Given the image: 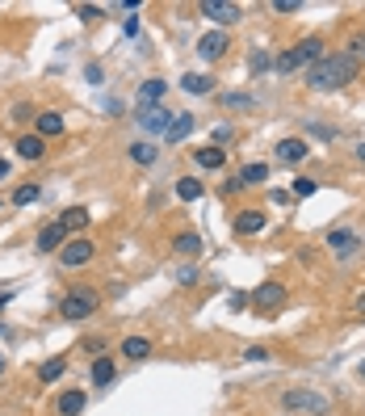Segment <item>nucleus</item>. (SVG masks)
Listing matches in <instances>:
<instances>
[{
  "instance_id": "4be33fe9",
  "label": "nucleus",
  "mask_w": 365,
  "mask_h": 416,
  "mask_svg": "<svg viewBox=\"0 0 365 416\" xmlns=\"http://www.w3.org/2000/svg\"><path fill=\"white\" fill-rule=\"evenodd\" d=\"M84 404H88V400H84V391H63V396L55 400V412H59V416H80V412H84Z\"/></svg>"
},
{
  "instance_id": "c9c22d12",
  "label": "nucleus",
  "mask_w": 365,
  "mask_h": 416,
  "mask_svg": "<svg viewBox=\"0 0 365 416\" xmlns=\"http://www.w3.org/2000/svg\"><path fill=\"white\" fill-rule=\"evenodd\" d=\"M244 358H248V362H265L269 349H265V345H252V349H244Z\"/></svg>"
},
{
  "instance_id": "473e14b6",
  "label": "nucleus",
  "mask_w": 365,
  "mask_h": 416,
  "mask_svg": "<svg viewBox=\"0 0 365 416\" xmlns=\"http://www.w3.org/2000/svg\"><path fill=\"white\" fill-rule=\"evenodd\" d=\"M76 17H80V21H101L105 8H97V4H76Z\"/></svg>"
},
{
  "instance_id": "39448f33",
  "label": "nucleus",
  "mask_w": 365,
  "mask_h": 416,
  "mask_svg": "<svg viewBox=\"0 0 365 416\" xmlns=\"http://www.w3.org/2000/svg\"><path fill=\"white\" fill-rule=\"evenodd\" d=\"M202 17H210V21H219V25L227 29V25H240L244 8L231 4V0H202Z\"/></svg>"
},
{
  "instance_id": "1a4fd4ad",
  "label": "nucleus",
  "mask_w": 365,
  "mask_h": 416,
  "mask_svg": "<svg viewBox=\"0 0 365 416\" xmlns=\"http://www.w3.org/2000/svg\"><path fill=\"white\" fill-rule=\"evenodd\" d=\"M252 303H256L261 311H273V307L286 303V286H282V282H265V286L252 290Z\"/></svg>"
},
{
  "instance_id": "6e6552de",
  "label": "nucleus",
  "mask_w": 365,
  "mask_h": 416,
  "mask_svg": "<svg viewBox=\"0 0 365 416\" xmlns=\"http://www.w3.org/2000/svg\"><path fill=\"white\" fill-rule=\"evenodd\" d=\"M265 210H256V206H244V210H235V219H231V227L240 232V236H256V232H265Z\"/></svg>"
},
{
  "instance_id": "72a5a7b5",
  "label": "nucleus",
  "mask_w": 365,
  "mask_h": 416,
  "mask_svg": "<svg viewBox=\"0 0 365 416\" xmlns=\"http://www.w3.org/2000/svg\"><path fill=\"white\" fill-rule=\"evenodd\" d=\"M248 67H252V76H261L265 67H273V59H269L265 51H252V59H248Z\"/></svg>"
},
{
  "instance_id": "f8f14e48",
  "label": "nucleus",
  "mask_w": 365,
  "mask_h": 416,
  "mask_svg": "<svg viewBox=\"0 0 365 416\" xmlns=\"http://www.w3.org/2000/svg\"><path fill=\"white\" fill-rule=\"evenodd\" d=\"M307 156H311V143H307V139H294V135H290V139L277 143V160H282V164H303Z\"/></svg>"
},
{
  "instance_id": "cd10ccee",
  "label": "nucleus",
  "mask_w": 365,
  "mask_h": 416,
  "mask_svg": "<svg viewBox=\"0 0 365 416\" xmlns=\"http://www.w3.org/2000/svg\"><path fill=\"white\" fill-rule=\"evenodd\" d=\"M156 156H160V152H156V143H130V160H135V164H143V168H147V164H156Z\"/></svg>"
},
{
  "instance_id": "6ab92c4d",
  "label": "nucleus",
  "mask_w": 365,
  "mask_h": 416,
  "mask_svg": "<svg viewBox=\"0 0 365 416\" xmlns=\"http://www.w3.org/2000/svg\"><path fill=\"white\" fill-rule=\"evenodd\" d=\"M67 244V232L59 227V223H46L42 232H38V253H59Z\"/></svg>"
},
{
  "instance_id": "ea45409f",
  "label": "nucleus",
  "mask_w": 365,
  "mask_h": 416,
  "mask_svg": "<svg viewBox=\"0 0 365 416\" xmlns=\"http://www.w3.org/2000/svg\"><path fill=\"white\" fill-rule=\"evenodd\" d=\"M357 316H361V320H365V290H361V295H357Z\"/></svg>"
},
{
  "instance_id": "aec40b11",
  "label": "nucleus",
  "mask_w": 365,
  "mask_h": 416,
  "mask_svg": "<svg viewBox=\"0 0 365 416\" xmlns=\"http://www.w3.org/2000/svg\"><path fill=\"white\" fill-rule=\"evenodd\" d=\"M17 156L29 160V164H38V160L46 156V139H38V135H21V139H17Z\"/></svg>"
},
{
  "instance_id": "b1692460",
  "label": "nucleus",
  "mask_w": 365,
  "mask_h": 416,
  "mask_svg": "<svg viewBox=\"0 0 365 416\" xmlns=\"http://www.w3.org/2000/svg\"><path fill=\"white\" fill-rule=\"evenodd\" d=\"M235 181L240 185H261V181H269V164H244L235 173Z\"/></svg>"
},
{
  "instance_id": "4468645a",
  "label": "nucleus",
  "mask_w": 365,
  "mask_h": 416,
  "mask_svg": "<svg viewBox=\"0 0 365 416\" xmlns=\"http://www.w3.org/2000/svg\"><path fill=\"white\" fill-rule=\"evenodd\" d=\"M172 118H177V114H168V109H160V105L139 109V126H143V130H156V135H164V130L172 126Z\"/></svg>"
},
{
  "instance_id": "58836bf2",
  "label": "nucleus",
  "mask_w": 365,
  "mask_h": 416,
  "mask_svg": "<svg viewBox=\"0 0 365 416\" xmlns=\"http://www.w3.org/2000/svg\"><path fill=\"white\" fill-rule=\"evenodd\" d=\"M84 76H88L92 84H101V67H97V63H88V67H84Z\"/></svg>"
},
{
  "instance_id": "4c0bfd02",
  "label": "nucleus",
  "mask_w": 365,
  "mask_h": 416,
  "mask_svg": "<svg viewBox=\"0 0 365 416\" xmlns=\"http://www.w3.org/2000/svg\"><path fill=\"white\" fill-rule=\"evenodd\" d=\"M244 303H248V295H240V290H235V295H231V299H227V307H231V311H240V307H244Z\"/></svg>"
},
{
  "instance_id": "f704fd0d",
  "label": "nucleus",
  "mask_w": 365,
  "mask_h": 416,
  "mask_svg": "<svg viewBox=\"0 0 365 416\" xmlns=\"http://www.w3.org/2000/svg\"><path fill=\"white\" fill-rule=\"evenodd\" d=\"M303 0H273V13H298Z\"/></svg>"
},
{
  "instance_id": "7ed1b4c3",
  "label": "nucleus",
  "mask_w": 365,
  "mask_h": 416,
  "mask_svg": "<svg viewBox=\"0 0 365 416\" xmlns=\"http://www.w3.org/2000/svg\"><path fill=\"white\" fill-rule=\"evenodd\" d=\"M282 404H286L290 412H311V416H328V412H332V404H328L324 396L307 391V387H303V391H286V396H282Z\"/></svg>"
},
{
  "instance_id": "c756f323",
  "label": "nucleus",
  "mask_w": 365,
  "mask_h": 416,
  "mask_svg": "<svg viewBox=\"0 0 365 416\" xmlns=\"http://www.w3.org/2000/svg\"><path fill=\"white\" fill-rule=\"evenodd\" d=\"M38 194H42V189H38L34 181H29V185H17V189H13V206H29V202H38Z\"/></svg>"
},
{
  "instance_id": "9b49d317",
  "label": "nucleus",
  "mask_w": 365,
  "mask_h": 416,
  "mask_svg": "<svg viewBox=\"0 0 365 416\" xmlns=\"http://www.w3.org/2000/svg\"><path fill=\"white\" fill-rule=\"evenodd\" d=\"M34 126H38V139H55V135L67 130V118H63L59 109H42V114L34 118Z\"/></svg>"
},
{
  "instance_id": "7c9ffc66",
  "label": "nucleus",
  "mask_w": 365,
  "mask_h": 416,
  "mask_svg": "<svg viewBox=\"0 0 365 416\" xmlns=\"http://www.w3.org/2000/svg\"><path fill=\"white\" fill-rule=\"evenodd\" d=\"M315 189H319V181H311V177H294V181H290V194H294V198H311Z\"/></svg>"
},
{
  "instance_id": "2eb2a0df",
  "label": "nucleus",
  "mask_w": 365,
  "mask_h": 416,
  "mask_svg": "<svg viewBox=\"0 0 365 416\" xmlns=\"http://www.w3.org/2000/svg\"><path fill=\"white\" fill-rule=\"evenodd\" d=\"M172 253L185 257V261H189V257H202V253H206V240H202L198 232H181V236H172Z\"/></svg>"
},
{
  "instance_id": "f3484780",
  "label": "nucleus",
  "mask_w": 365,
  "mask_h": 416,
  "mask_svg": "<svg viewBox=\"0 0 365 416\" xmlns=\"http://www.w3.org/2000/svg\"><path fill=\"white\" fill-rule=\"evenodd\" d=\"M189 135H193V114H177V118H172V126L164 130V143H168V147H177V143H185Z\"/></svg>"
},
{
  "instance_id": "412c9836",
  "label": "nucleus",
  "mask_w": 365,
  "mask_h": 416,
  "mask_svg": "<svg viewBox=\"0 0 365 416\" xmlns=\"http://www.w3.org/2000/svg\"><path fill=\"white\" fill-rule=\"evenodd\" d=\"M55 223H59V227H63V232H84V227H88V223H92V215H88V210H84V206H71V210H63V215H59V219H55Z\"/></svg>"
},
{
  "instance_id": "393cba45",
  "label": "nucleus",
  "mask_w": 365,
  "mask_h": 416,
  "mask_svg": "<svg viewBox=\"0 0 365 416\" xmlns=\"http://www.w3.org/2000/svg\"><path fill=\"white\" fill-rule=\"evenodd\" d=\"M202 189H206L202 177H181V181H177V198H181V202H198Z\"/></svg>"
},
{
  "instance_id": "5701e85b",
  "label": "nucleus",
  "mask_w": 365,
  "mask_h": 416,
  "mask_svg": "<svg viewBox=\"0 0 365 416\" xmlns=\"http://www.w3.org/2000/svg\"><path fill=\"white\" fill-rule=\"evenodd\" d=\"M63 370H67V358H50V362H42L38 383H42V387H50V383H59V379H63Z\"/></svg>"
},
{
  "instance_id": "bb28decb",
  "label": "nucleus",
  "mask_w": 365,
  "mask_h": 416,
  "mask_svg": "<svg viewBox=\"0 0 365 416\" xmlns=\"http://www.w3.org/2000/svg\"><path fill=\"white\" fill-rule=\"evenodd\" d=\"M88 379H92V387L113 383V362H109V358H97V362H92V370H88Z\"/></svg>"
},
{
  "instance_id": "ddd939ff",
  "label": "nucleus",
  "mask_w": 365,
  "mask_h": 416,
  "mask_svg": "<svg viewBox=\"0 0 365 416\" xmlns=\"http://www.w3.org/2000/svg\"><path fill=\"white\" fill-rule=\"evenodd\" d=\"M164 97H168V80L151 76V80H143V88H139V109H151V105H160Z\"/></svg>"
},
{
  "instance_id": "f03ea898",
  "label": "nucleus",
  "mask_w": 365,
  "mask_h": 416,
  "mask_svg": "<svg viewBox=\"0 0 365 416\" xmlns=\"http://www.w3.org/2000/svg\"><path fill=\"white\" fill-rule=\"evenodd\" d=\"M97 307H101V290H97L92 282H80V286H71V290L63 295L59 316H63V320H92Z\"/></svg>"
},
{
  "instance_id": "a211bd4d",
  "label": "nucleus",
  "mask_w": 365,
  "mask_h": 416,
  "mask_svg": "<svg viewBox=\"0 0 365 416\" xmlns=\"http://www.w3.org/2000/svg\"><path fill=\"white\" fill-rule=\"evenodd\" d=\"M193 164H198L202 173H210V168H223V164H227V152H223L219 143H210V147H198V152H193Z\"/></svg>"
},
{
  "instance_id": "c85d7f7f",
  "label": "nucleus",
  "mask_w": 365,
  "mask_h": 416,
  "mask_svg": "<svg viewBox=\"0 0 365 416\" xmlns=\"http://www.w3.org/2000/svg\"><path fill=\"white\" fill-rule=\"evenodd\" d=\"M227 109H256V97H248V93H223L219 97Z\"/></svg>"
},
{
  "instance_id": "dca6fc26",
  "label": "nucleus",
  "mask_w": 365,
  "mask_h": 416,
  "mask_svg": "<svg viewBox=\"0 0 365 416\" xmlns=\"http://www.w3.org/2000/svg\"><path fill=\"white\" fill-rule=\"evenodd\" d=\"M181 88H185L189 97H206V93H214V76H206V72H185V76H181Z\"/></svg>"
},
{
  "instance_id": "37998d69",
  "label": "nucleus",
  "mask_w": 365,
  "mask_h": 416,
  "mask_svg": "<svg viewBox=\"0 0 365 416\" xmlns=\"http://www.w3.org/2000/svg\"><path fill=\"white\" fill-rule=\"evenodd\" d=\"M357 160H361V164H365V143H361V147H357Z\"/></svg>"
},
{
  "instance_id": "423d86ee",
  "label": "nucleus",
  "mask_w": 365,
  "mask_h": 416,
  "mask_svg": "<svg viewBox=\"0 0 365 416\" xmlns=\"http://www.w3.org/2000/svg\"><path fill=\"white\" fill-rule=\"evenodd\" d=\"M227 51H231V38H227V29H210V34H202V38H198V55H202L206 63H219Z\"/></svg>"
},
{
  "instance_id": "2f4dec72",
  "label": "nucleus",
  "mask_w": 365,
  "mask_h": 416,
  "mask_svg": "<svg viewBox=\"0 0 365 416\" xmlns=\"http://www.w3.org/2000/svg\"><path fill=\"white\" fill-rule=\"evenodd\" d=\"M273 67H277L282 76H290V72H298V59H294V51H286V55H277V59H273Z\"/></svg>"
},
{
  "instance_id": "9d476101",
  "label": "nucleus",
  "mask_w": 365,
  "mask_h": 416,
  "mask_svg": "<svg viewBox=\"0 0 365 416\" xmlns=\"http://www.w3.org/2000/svg\"><path fill=\"white\" fill-rule=\"evenodd\" d=\"M290 51H294V59H298V67H311V63H319V59H324V38H315V34H311V38H303V42H294Z\"/></svg>"
},
{
  "instance_id": "c03bdc74",
  "label": "nucleus",
  "mask_w": 365,
  "mask_h": 416,
  "mask_svg": "<svg viewBox=\"0 0 365 416\" xmlns=\"http://www.w3.org/2000/svg\"><path fill=\"white\" fill-rule=\"evenodd\" d=\"M0 375H4V358H0Z\"/></svg>"
},
{
  "instance_id": "a19ab883",
  "label": "nucleus",
  "mask_w": 365,
  "mask_h": 416,
  "mask_svg": "<svg viewBox=\"0 0 365 416\" xmlns=\"http://www.w3.org/2000/svg\"><path fill=\"white\" fill-rule=\"evenodd\" d=\"M4 177H8V160H0V181H4Z\"/></svg>"
},
{
  "instance_id": "79ce46f5",
  "label": "nucleus",
  "mask_w": 365,
  "mask_h": 416,
  "mask_svg": "<svg viewBox=\"0 0 365 416\" xmlns=\"http://www.w3.org/2000/svg\"><path fill=\"white\" fill-rule=\"evenodd\" d=\"M13 295H17V290H4V295H0V307H4V303H8V299H13Z\"/></svg>"
},
{
  "instance_id": "a878e982",
  "label": "nucleus",
  "mask_w": 365,
  "mask_h": 416,
  "mask_svg": "<svg viewBox=\"0 0 365 416\" xmlns=\"http://www.w3.org/2000/svg\"><path fill=\"white\" fill-rule=\"evenodd\" d=\"M122 354H126L130 362H143V358L151 354V341H147V337H126V341H122Z\"/></svg>"
},
{
  "instance_id": "e433bc0d",
  "label": "nucleus",
  "mask_w": 365,
  "mask_h": 416,
  "mask_svg": "<svg viewBox=\"0 0 365 416\" xmlns=\"http://www.w3.org/2000/svg\"><path fill=\"white\" fill-rule=\"evenodd\" d=\"M29 114H34V109H29V105H25V101H21V105H13V122H25V118H29Z\"/></svg>"
},
{
  "instance_id": "0eeeda50",
  "label": "nucleus",
  "mask_w": 365,
  "mask_h": 416,
  "mask_svg": "<svg viewBox=\"0 0 365 416\" xmlns=\"http://www.w3.org/2000/svg\"><path fill=\"white\" fill-rule=\"evenodd\" d=\"M328 248H332L340 261H349V257L361 253V240H357L353 232H345V227H332V232H328Z\"/></svg>"
},
{
  "instance_id": "20e7f679",
  "label": "nucleus",
  "mask_w": 365,
  "mask_h": 416,
  "mask_svg": "<svg viewBox=\"0 0 365 416\" xmlns=\"http://www.w3.org/2000/svg\"><path fill=\"white\" fill-rule=\"evenodd\" d=\"M92 257H97V244H92V240H67V244L59 248L63 269H80V265H88Z\"/></svg>"
},
{
  "instance_id": "f257e3e1",
  "label": "nucleus",
  "mask_w": 365,
  "mask_h": 416,
  "mask_svg": "<svg viewBox=\"0 0 365 416\" xmlns=\"http://www.w3.org/2000/svg\"><path fill=\"white\" fill-rule=\"evenodd\" d=\"M353 80H357V59L345 55V51L324 55L319 63L307 67V88H315V93H332V88H345Z\"/></svg>"
},
{
  "instance_id": "a18cd8bd",
  "label": "nucleus",
  "mask_w": 365,
  "mask_h": 416,
  "mask_svg": "<svg viewBox=\"0 0 365 416\" xmlns=\"http://www.w3.org/2000/svg\"><path fill=\"white\" fill-rule=\"evenodd\" d=\"M361 375H365V362H361Z\"/></svg>"
}]
</instances>
